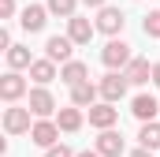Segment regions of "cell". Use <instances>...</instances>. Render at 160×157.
I'll use <instances>...</instances> for the list:
<instances>
[{
	"label": "cell",
	"instance_id": "obj_1",
	"mask_svg": "<svg viewBox=\"0 0 160 157\" xmlns=\"http://www.w3.org/2000/svg\"><path fill=\"white\" fill-rule=\"evenodd\" d=\"M101 60H104V68H112V71H116V68H130V60H134V56H130V45H127V41L112 38L104 49H101Z\"/></svg>",
	"mask_w": 160,
	"mask_h": 157
},
{
	"label": "cell",
	"instance_id": "obj_2",
	"mask_svg": "<svg viewBox=\"0 0 160 157\" xmlns=\"http://www.w3.org/2000/svg\"><path fill=\"white\" fill-rule=\"evenodd\" d=\"M127 86H130V82H127V75H123V71H108V75L101 78V97H104L108 105H116L123 94H127Z\"/></svg>",
	"mask_w": 160,
	"mask_h": 157
},
{
	"label": "cell",
	"instance_id": "obj_3",
	"mask_svg": "<svg viewBox=\"0 0 160 157\" xmlns=\"http://www.w3.org/2000/svg\"><path fill=\"white\" fill-rule=\"evenodd\" d=\"M71 52H75V41L71 38H48L45 41V60H52V64H71Z\"/></svg>",
	"mask_w": 160,
	"mask_h": 157
},
{
	"label": "cell",
	"instance_id": "obj_4",
	"mask_svg": "<svg viewBox=\"0 0 160 157\" xmlns=\"http://www.w3.org/2000/svg\"><path fill=\"white\" fill-rule=\"evenodd\" d=\"M30 138H34V146H41V150H52V146H56V138H60L56 120H38V123H34V131H30Z\"/></svg>",
	"mask_w": 160,
	"mask_h": 157
},
{
	"label": "cell",
	"instance_id": "obj_5",
	"mask_svg": "<svg viewBox=\"0 0 160 157\" xmlns=\"http://www.w3.org/2000/svg\"><path fill=\"white\" fill-rule=\"evenodd\" d=\"M123 26H127V15H123L119 8H101V15H97V30L101 34H112L116 38Z\"/></svg>",
	"mask_w": 160,
	"mask_h": 157
},
{
	"label": "cell",
	"instance_id": "obj_6",
	"mask_svg": "<svg viewBox=\"0 0 160 157\" xmlns=\"http://www.w3.org/2000/svg\"><path fill=\"white\" fill-rule=\"evenodd\" d=\"M4 131H8V135H26V131H34L30 109H8V112H4Z\"/></svg>",
	"mask_w": 160,
	"mask_h": 157
},
{
	"label": "cell",
	"instance_id": "obj_7",
	"mask_svg": "<svg viewBox=\"0 0 160 157\" xmlns=\"http://www.w3.org/2000/svg\"><path fill=\"white\" fill-rule=\"evenodd\" d=\"M93 34H97V23H89V19H82V15L67 19V38L75 41V45H89Z\"/></svg>",
	"mask_w": 160,
	"mask_h": 157
},
{
	"label": "cell",
	"instance_id": "obj_8",
	"mask_svg": "<svg viewBox=\"0 0 160 157\" xmlns=\"http://www.w3.org/2000/svg\"><path fill=\"white\" fill-rule=\"evenodd\" d=\"M19 23H22V30L38 34V30H45V23H48V8H41V4H26Z\"/></svg>",
	"mask_w": 160,
	"mask_h": 157
},
{
	"label": "cell",
	"instance_id": "obj_9",
	"mask_svg": "<svg viewBox=\"0 0 160 157\" xmlns=\"http://www.w3.org/2000/svg\"><path fill=\"white\" fill-rule=\"evenodd\" d=\"M119 120V109H112L108 101H101V105H93L89 109V123L97 127V131H112V123Z\"/></svg>",
	"mask_w": 160,
	"mask_h": 157
},
{
	"label": "cell",
	"instance_id": "obj_10",
	"mask_svg": "<svg viewBox=\"0 0 160 157\" xmlns=\"http://www.w3.org/2000/svg\"><path fill=\"white\" fill-rule=\"evenodd\" d=\"M26 109H30V112H34V116H52V109H56V101H52V94H48V90H45V86H34V90H30V105H26Z\"/></svg>",
	"mask_w": 160,
	"mask_h": 157
},
{
	"label": "cell",
	"instance_id": "obj_11",
	"mask_svg": "<svg viewBox=\"0 0 160 157\" xmlns=\"http://www.w3.org/2000/svg\"><path fill=\"white\" fill-rule=\"evenodd\" d=\"M26 94V78L19 75V71H8V75L0 78V97L4 101H19Z\"/></svg>",
	"mask_w": 160,
	"mask_h": 157
},
{
	"label": "cell",
	"instance_id": "obj_12",
	"mask_svg": "<svg viewBox=\"0 0 160 157\" xmlns=\"http://www.w3.org/2000/svg\"><path fill=\"white\" fill-rule=\"evenodd\" d=\"M130 112L142 120V123H153V116L160 112V105H157V97H153V94H138V97L130 101Z\"/></svg>",
	"mask_w": 160,
	"mask_h": 157
},
{
	"label": "cell",
	"instance_id": "obj_13",
	"mask_svg": "<svg viewBox=\"0 0 160 157\" xmlns=\"http://www.w3.org/2000/svg\"><path fill=\"white\" fill-rule=\"evenodd\" d=\"M97 154L101 157H119L123 154V135L119 131H101L97 135Z\"/></svg>",
	"mask_w": 160,
	"mask_h": 157
},
{
	"label": "cell",
	"instance_id": "obj_14",
	"mask_svg": "<svg viewBox=\"0 0 160 157\" xmlns=\"http://www.w3.org/2000/svg\"><path fill=\"white\" fill-rule=\"evenodd\" d=\"M60 78L75 90V86H82V82H89V68H86L82 60H71V64H63V68H60Z\"/></svg>",
	"mask_w": 160,
	"mask_h": 157
},
{
	"label": "cell",
	"instance_id": "obj_15",
	"mask_svg": "<svg viewBox=\"0 0 160 157\" xmlns=\"http://www.w3.org/2000/svg\"><path fill=\"white\" fill-rule=\"evenodd\" d=\"M97 94H101V86L82 82V86H75V90H71V105H75V109H86V105L93 109V105H97Z\"/></svg>",
	"mask_w": 160,
	"mask_h": 157
},
{
	"label": "cell",
	"instance_id": "obj_16",
	"mask_svg": "<svg viewBox=\"0 0 160 157\" xmlns=\"http://www.w3.org/2000/svg\"><path fill=\"white\" fill-rule=\"evenodd\" d=\"M30 78H34L38 86H48V82L56 78V64H52V60H34V64H30Z\"/></svg>",
	"mask_w": 160,
	"mask_h": 157
},
{
	"label": "cell",
	"instance_id": "obj_17",
	"mask_svg": "<svg viewBox=\"0 0 160 157\" xmlns=\"http://www.w3.org/2000/svg\"><path fill=\"white\" fill-rule=\"evenodd\" d=\"M123 75H127V82L142 86V82H149V78H153V68H149V60H130V68H127Z\"/></svg>",
	"mask_w": 160,
	"mask_h": 157
},
{
	"label": "cell",
	"instance_id": "obj_18",
	"mask_svg": "<svg viewBox=\"0 0 160 157\" xmlns=\"http://www.w3.org/2000/svg\"><path fill=\"white\" fill-rule=\"evenodd\" d=\"M56 127H60V131H67V135H75V131L82 127V109H60Z\"/></svg>",
	"mask_w": 160,
	"mask_h": 157
},
{
	"label": "cell",
	"instance_id": "obj_19",
	"mask_svg": "<svg viewBox=\"0 0 160 157\" xmlns=\"http://www.w3.org/2000/svg\"><path fill=\"white\" fill-rule=\"evenodd\" d=\"M138 142H142V150H160V123H142V131H138Z\"/></svg>",
	"mask_w": 160,
	"mask_h": 157
},
{
	"label": "cell",
	"instance_id": "obj_20",
	"mask_svg": "<svg viewBox=\"0 0 160 157\" xmlns=\"http://www.w3.org/2000/svg\"><path fill=\"white\" fill-rule=\"evenodd\" d=\"M30 64H34V60H30V49H26V45H11V49H8V68H11V71L30 68Z\"/></svg>",
	"mask_w": 160,
	"mask_h": 157
},
{
	"label": "cell",
	"instance_id": "obj_21",
	"mask_svg": "<svg viewBox=\"0 0 160 157\" xmlns=\"http://www.w3.org/2000/svg\"><path fill=\"white\" fill-rule=\"evenodd\" d=\"M52 15H63V19H75V0H48L45 4Z\"/></svg>",
	"mask_w": 160,
	"mask_h": 157
},
{
	"label": "cell",
	"instance_id": "obj_22",
	"mask_svg": "<svg viewBox=\"0 0 160 157\" xmlns=\"http://www.w3.org/2000/svg\"><path fill=\"white\" fill-rule=\"evenodd\" d=\"M142 30H145V38H160V11H149V15H145Z\"/></svg>",
	"mask_w": 160,
	"mask_h": 157
},
{
	"label": "cell",
	"instance_id": "obj_23",
	"mask_svg": "<svg viewBox=\"0 0 160 157\" xmlns=\"http://www.w3.org/2000/svg\"><path fill=\"white\" fill-rule=\"evenodd\" d=\"M45 157H75V154H71V150H67V146H60V142H56V146H52V150H45Z\"/></svg>",
	"mask_w": 160,
	"mask_h": 157
},
{
	"label": "cell",
	"instance_id": "obj_24",
	"mask_svg": "<svg viewBox=\"0 0 160 157\" xmlns=\"http://www.w3.org/2000/svg\"><path fill=\"white\" fill-rule=\"evenodd\" d=\"M15 15V0H0V19H11Z\"/></svg>",
	"mask_w": 160,
	"mask_h": 157
},
{
	"label": "cell",
	"instance_id": "obj_25",
	"mask_svg": "<svg viewBox=\"0 0 160 157\" xmlns=\"http://www.w3.org/2000/svg\"><path fill=\"white\" fill-rule=\"evenodd\" d=\"M153 86L160 90V64H153Z\"/></svg>",
	"mask_w": 160,
	"mask_h": 157
},
{
	"label": "cell",
	"instance_id": "obj_26",
	"mask_svg": "<svg viewBox=\"0 0 160 157\" xmlns=\"http://www.w3.org/2000/svg\"><path fill=\"white\" fill-rule=\"evenodd\" d=\"M82 4H89V8H108V0H82Z\"/></svg>",
	"mask_w": 160,
	"mask_h": 157
},
{
	"label": "cell",
	"instance_id": "obj_27",
	"mask_svg": "<svg viewBox=\"0 0 160 157\" xmlns=\"http://www.w3.org/2000/svg\"><path fill=\"white\" fill-rule=\"evenodd\" d=\"M130 157H153V150H134Z\"/></svg>",
	"mask_w": 160,
	"mask_h": 157
},
{
	"label": "cell",
	"instance_id": "obj_28",
	"mask_svg": "<svg viewBox=\"0 0 160 157\" xmlns=\"http://www.w3.org/2000/svg\"><path fill=\"white\" fill-rule=\"evenodd\" d=\"M75 157H101L97 150H82V154H75Z\"/></svg>",
	"mask_w": 160,
	"mask_h": 157
}]
</instances>
